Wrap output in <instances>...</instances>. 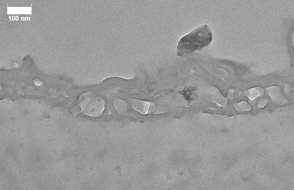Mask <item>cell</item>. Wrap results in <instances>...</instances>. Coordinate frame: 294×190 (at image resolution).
<instances>
[{
  "instance_id": "6da1fadb",
  "label": "cell",
  "mask_w": 294,
  "mask_h": 190,
  "mask_svg": "<svg viewBox=\"0 0 294 190\" xmlns=\"http://www.w3.org/2000/svg\"><path fill=\"white\" fill-rule=\"evenodd\" d=\"M212 40L213 34L211 29L207 25H203L196 28L180 39L177 47V54L179 56L182 57L186 54L207 46Z\"/></svg>"
},
{
  "instance_id": "7a4b0ae2",
  "label": "cell",
  "mask_w": 294,
  "mask_h": 190,
  "mask_svg": "<svg viewBox=\"0 0 294 190\" xmlns=\"http://www.w3.org/2000/svg\"><path fill=\"white\" fill-rule=\"evenodd\" d=\"M80 103L77 105L80 113L92 117L101 116L104 109V100L91 94V92L82 94L79 97Z\"/></svg>"
},
{
  "instance_id": "3957f363",
  "label": "cell",
  "mask_w": 294,
  "mask_h": 190,
  "mask_svg": "<svg viewBox=\"0 0 294 190\" xmlns=\"http://www.w3.org/2000/svg\"><path fill=\"white\" fill-rule=\"evenodd\" d=\"M133 108L143 114H150L154 110L155 103L151 101H146L133 99L132 100Z\"/></svg>"
},
{
  "instance_id": "277c9868",
  "label": "cell",
  "mask_w": 294,
  "mask_h": 190,
  "mask_svg": "<svg viewBox=\"0 0 294 190\" xmlns=\"http://www.w3.org/2000/svg\"><path fill=\"white\" fill-rule=\"evenodd\" d=\"M266 90L268 95L274 103L279 104L288 103L286 98L282 93L279 87L271 86L267 88Z\"/></svg>"
},
{
  "instance_id": "5b68a950",
  "label": "cell",
  "mask_w": 294,
  "mask_h": 190,
  "mask_svg": "<svg viewBox=\"0 0 294 190\" xmlns=\"http://www.w3.org/2000/svg\"><path fill=\"white\" fill-rule=\"evenodd\" d=\"M245 93L249 99L253 100L259 97H263L264 91L262 88L258 87L248 89Z\"/></svg>"
},
{
  "instance_id": "8992f818",
  "label": "cell",
  "mask_w": 294,
  "mask_h": 190,
  "mask_svg": "<svg viewBox=\"0 0 294 190\" xmlns=\"http://www.w3.org/2000/svg\"><path fill=\"white\" fill-rule=\"evenodd\" d=\"M234 106L236 109L237 111H249L251 109V107L250 104L244 101L239 103L235 104Z\"/></svg>"
},
{
  "instance_id": "52a82bcc",
  "label": "cell",
  "mask_w": 294,
  "mask_h": 190,
  "mask_svg": "<svg viewBox=\"0 0 294 190\" xmlns=\"http://www.w3.org/2000/svg\"><path fill=\"white\" fill-rule=\"evenodd\" d=\"M268 100L267 99H262L260 100L258 103V107L262 108L265 107L268 103Z\"/></svg>"
},
{
  "instance_id": "ba28073f",
  "label": "cell",
  "mask_w": 294,
  "mask_h": 190,
  "mask_svg": "<svg viewBox=\"0 0 294 190\" xmlns=\"http://www.w3.org/2000/svg\"><path fill=\"white\" fill-rule=\"evenodd\" d=\"M33 83L35 85L38 86H42L43 84V83L38 78L35 79L33 80Z\"/></svg>"
},
{
  "instance_id": "9c48e42d",
  "label": "cell",
  "mask_w": 294,
  "mask_h": 190,
  "mask_svg": "<svg viewBox=\"0 0 294 190\" xmlns=\"http://www.w3.org/2000/svg\"><path fill=\"white\" fill-rule=\"evenodd\" d=\"M289 88H290V87L289 86V85L286 84V85L285 86V91H286V92H287V91H289V90H290Z\"/></svg>"
}]
</instances>
